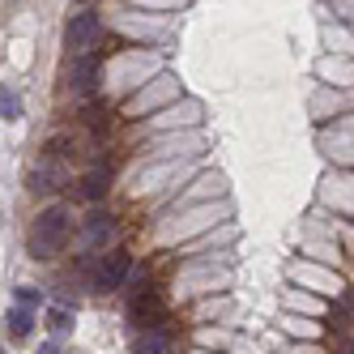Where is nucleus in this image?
<instances>
[{
	"label": "nucleus",
	"mask_w": 354,
	"mask_h": 354,
	"mask_svg": "<svg viewBox=\"0 0 354 354\" xmlns=\"http://www.w3.org/2000/svg\"><path fill=\"white\" fill-rule=\"evenodd\" d=\"M9 328H13L17 337H26V333H30V312H26V308H13V312H9Z\"/></svg>",
	"instance_id": "6e6552de"
},
{
	"label": "nucleus",
	"mask_w": 354,
	"mask_h": 354,
	"mask_svg": "<svg viewBox=\"0 0 354 354\" xmlns=\"http://www.w3.org/2000/svg\"><path fill=\"white\" fill-rule=\"evenodd\" d=\"M17 303H21V308H35V303H39V295H35V290H26V286H21V290H17Z\"/></svg>",
	"instance_id": "9b49d317"
},
{
	"label": "nucleus",
	"mask_w": 354,
	"mask_h": 354,
	"mask_svg": "<svg viewBox=\"0 0 354 354\" xmlns=\"http://www.w3.org/2000/svg\"><path fill=\"white\" fill-rule=\"evenodd\" d=\"M124 273H129V257H124V252H111V257L94 269V286L98 290H115V286H124Z\"/></svg>",
	"instance_id": "20e7f679"
},
{
	"label": "nucleus",
	"mask_w": 354,
	"mask_h": 354,
	"mask_svg": "<svg viewBox=\"0 0 354 354\" xmlns=\"http://www.w3.org/2000/svg\"><path fill=\"white\" fill-rule=\"evenodd\" d=\"M111 235H115V222L107 214H90V222H86V243H107Z\"/></svg>",
	"instance_id": "0eeeda50"
},
{
	"label": "nucleus",
	"mask_w": 354,
	"mask_h": 354,
	"mask_svg": "<svg viewBox=\"0 0 354 354\" xmlns=\"http://www.w3.org/2000/svg\"><path fill=\"white\" fill-rule=\"evenodd\" d=\"M133 354H171V333H162V328H145Z\"/></svg>",
	"instance_id": "423d86ee"
},
{
	"label": "nucleus",
	"mask_w": 354,
	"mask_h": 354,
	"mask_svg": "<svg viewBox=\"0 0 354 354\" xmlns=\"http://www.w3.org/2000/svg\"><path fill=\"white\" fill-rule=\"evenodd\" d=\"M68 231H73V209L68 205L43 209L30 222V231H26V252H30V257H39V261L56 257V252L64 248V239H68Z\"/></svg>",
	"instance_id": "f257e3e1"
},
{
	"label": "nucleus",
	"mask_w": 354,
	"mask_h": 354,
	"mask_svg": "<svg viewBox=\"0 0 354 354\" xmlns=\"http://www.w3.org/2000/svg\"><path fill=\"white\" fill-rule=\"evenodd\" d=\"M0 111H5V120H17V94L5 90V98H0Z\"/></svg>",
	"instance_id": "9d476101"
},
{
	"label": "nucleus",
	"mask_w": 354,
	"mask_h": 354,
	"mask_svg": "<svg viewBox=\"0 0 354 354\" xmlns=\"http://www.w3.org/2000/svg\"><path fill=\"white\" fill-rule=\"evenodd\" d=\"M52 328H56V333H64V328H68V312H52Z\"/></svg>",
	"instance_id": "f8f14e48"
},
{
	"label": "nucleus",
	"mask_w": 354,
	"mask_h": 354,
	"mask_svg": "<svg viewBox=\"0 0 354 354\" xmlns=\"http://www.w3.org/2000/svg\"><path fill=\"white\" fill-rule=\"evenodd\" d=\"M133 320L141 324V328H158V316H162V303H158V295H154V286H145V295H133Z\"/></svg>",
	"instance_id": "39448f33"
},
{
	"label": "nucleus",
	"mask_w": 354,
	"mask_h": 354,
	"mask_svg": "<svg viewBox=\"0 0 354 354\" xmlns=\"http://www.w3.org/2000/svg\"><path fill=\"white\" fill-rule=\"evenodd\" d=\"M94 39H98V13H77L64 26V43H68V52H90L94 47Z\"/></svg>",
	"instance_id": "f03ea898"
},
{
	"label": "nucleus",
	"mask_w": 354,
	"mask_h": 354,
	"mask_svg": "<svg viewBox=\"0 0 354 354\" xmlns=\"http://www.w3.org/2000/svg\"><path fill=\"white\" fill-rule=\"evenodd\" d=\"M98 68H103L98 52H86V56H77V64H73V73H68V86L77 90V94H90V90H94V82H98Z\"/></svg>",
	"instance_id": "7ed1b4c3"
},
{
	"label": "nucleus",
	"mask_w": 354,
	"mask_h": 354,
	"mask_svg": "<svg viewBox=\"0 0 354 354\" xmlns=\"http://www.w3.org/2000/svg\"><path fill=\"white\" fill-rule=\"evenodd\" d=\"M103 192H107V171H94L90 180H86V196H90V201H98Z\"/></svg>",
	"instance_id": "1a4fd4ad"
}]
</instances>
